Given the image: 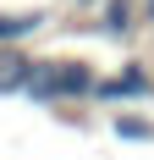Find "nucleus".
Returning a JSON list of instances; mask_svg holds the SVG:
<instances>
[{"mask_svg": "<svg viewBox=\"0 0 154 160\" xmlns=\"http://www.w3.org/2000/svg\"><path fill=\"white\" fill-rule=\"evenodd\" d=\"M94 88H99V72L88 61H39L28 83L33 99H94Z\"/></svg>", "mask_w": 154, "mask_h": 160, "instance_id": "1", "label": "nucleus"}, {"mask_svg": "<svg viewBox=\"0 0 154 160\" xmlns=\"http://www.w3.org/2000/svg\"><path fill=\"white\" fill-rule=\"evenodd\" d=\"M149 94H154V78L143 72L138 61L121 66L116 78H99V88H94V99H149Z\"/></svg>", "mask_w": 154, "mask_h": 160, "instance_id": "2", "label": "nucleus"}, {"mask_svg": "<svg viewBox=\"0 0 154 160\" xmlns=\"http://www.w3.org/2000/svg\"><path fill=\"white\" fill-rule=\"evenodd\" d=\"M94 17H99L94 28L105 33V39H127V33L143 22V6H138V0H99V11H94Z\"/></svg>", "mask_w": 154, "mask_h": 160, "instance_id": "3", "label": "nucleus"}, {"mask_svg": "<svg viewBox=\"0 0 154 160\" xmlns=\"http://www.w3.org/2000/svg\"><path fill=\"white\" fill-rule=\"evenodd\" d=\"M33 72H39L33 55H22L17 44H0V94H28Z\"/></svg>", "mask_w": 154, "mask_h": 160, "instance_id": "4", "label": "nucleus"}, {"mask_svg": "<svg viewBox=\"0 0 154 160\" xmlns=\"http://www.w3.org/2000/svg\"><path fill=\"white\" fill-rule=\"evenodd\" d=\"M44 22H50L44 11H0V44H22V39H33Z\"/></svg>", "mask_w": 154, "mask_h": 160, "instance_id": "5", "label": "nucleus"}, {"mask_svg": "<svg viewBox=\"0 0 154 160\" xmlns=\"http://www.w3.org/2000/svg\"><path fill=\"white\" fill-rule=\"evenodd\" d=\"M116 132H121V138H154V122H143V116H116Z\"/></svg>", "mask_w": 154, "mask_h": 160, "instance_id": "6", "label": "nucleus"}, {"mask_svg": "<svg viewBox=\"0 0 154 160\" xmlns=\"http://www.w3.org/2000/svg\"><path fill=\"white\" fill-rule=\"evenodd\" d=\"M138 6H143V22H154V0H138Z\"/></svg>", "mask_w": 154, "mask_h": 160, "instance_id": "7", "label": "nucleus"}, {"mask_svg": "<svg viewBox=\"0 0 154 160\" xmlns=\"http://www.w3.org/2000/svg\"><path fill=\"white\" fill-rule=\"evenodd\" d=\"M72 6H83V11H99V0H72Z\"/></svg>", "mask_w": 154, "mask_h": 160, "instance_id": "8", "label": "nucleus"}]
</instances>
